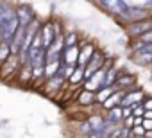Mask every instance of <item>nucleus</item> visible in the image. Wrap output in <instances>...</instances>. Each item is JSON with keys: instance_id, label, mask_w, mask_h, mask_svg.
<instances>
[{"instance_id": "1", "label": "nucleus", "mask_w": 152, "mask_h": 138, "mask_svg": "<svg viewBox=\"0 0 152 138\" xmlns=\"http://www.w3.org/2000/svg\"><path fill=\"white\" fill-rule=\"evenodd\" d=\"M18 29H20V22H18L16 13H15L13 16H9L2 25H0V40L2 41H11Z\"/></svg>"}, {"instance_id": "2", "label": "nucleus", "mask_w": 152, "mask_h": 138, "mask_svg": "<svg viewBox=\"0 0 152 138\" xmlns=\"http://www.w3.org/2000/svg\"><path fill=\"white\" fill-rule=\"evenodd\" d=\"M106 68H99L97 72H93L90 77H88V83H86V90H99L104 86V81H106Z\"/></svg>"}, {"instance_id": "3", "label": "nucleus", "mask_w": 152, "mask_h": 138, "mask_svg": "<svg viewBox=\"0 0 152 138\" xmlns=\"http://www.w3.org/2000/svg\"><path fill=\"white\" fill-rule=\"evenodd\" d=\"M132 59L138 65H148V63H152V43H145L143 47H140L134 52Z\"/></svg>"}, {"instance_id": "4", "label": "nucleus", "mask_w": 152, "mask_h": 138, "mask_svg": "<svg viewBox=\"0 0 152 138\" xmlns=\"http://www.w3.org/2000/svg\"><path fill=\"white\" fill-rule=\"evenodd\" d=\"M16 16H18V22H20V25H22V27H27V25L34 20L32 9H31L29 6H22V7H18Z\"/></svg>"}, {"instance_id": "5", "label": "nucleus", "mask_w": 152, "mask_h": 138, "mask_svg": "<svg viewBox=\"0 0 152 138\" xmlns=\"http://www.w3.org/2000/svg\"><path fill=\"white\" fill-rule=\"evenodd\" d=\"M100 2H102L104 7H107L111 13H116V15H122L127 9V6H125L124 0H100Z\"/></svg>"}, {"instance_id": "6", "label": "nucleus", "mask_w": 152, "mask_h": 138, "mask_svg": "<svg viewBox=\"0 0 152 138\" xmlns=\"http://www.w3.org/2000/svg\"><path fill=\"white\" fill-rule=\"evenodd\" d=\"M63 56H64V63H66L68 66H73L75 63H77V59H79V52H77V48H75V45L64 47Z\"/></svg>"}, {"instance_id": "7", "label": "nucleus", "mask_w": 152, "mask_h": 138, "mask_svg": "<svg viewBox=\"0 0 152 138\" xmlns=\"http://www.w3.org/2000/svg\"><path fill=\"white\" fill-rule=\"evenodd\" d=\"M93 54H95L93 47H91V45H86V47L79 52V59H77V63H79L81 66H86V65H88V61L93 57Z\"/></svg>"}, {"instance_id": "8", "label": "nucleus", "mask_w": 152, "mask_h": 138, "mask_svg": "<svg viewBox=\"0 0 152 138\" xmlns=\"http://www.w3.org/2000/svg\"><path fill=\"white\" fill-rule=\"evenodd\" d=\"M41 40H43V47H45V48L54 43V31H52V25H50V23H47V25L43 27V31H41Z\"/></svg>"}, {"instance_id": "9", "label": "nucleus", "mask_w": 152, "mask_h": 138, "mask_svg": "<svg viewBox=\"0 0 152 138\" xmlns=\"http://www.w3.org/2000/svg\"><path fill=\"white\" fill-rule=\"evenodd\" d=\"M141 97H143V93H141V92L127 93V95L122 99V104H124V106H131V108H132V106H136V104L140 102V99H141Z\"/></svg>"}, {"instance_id": "10", "label": "nucleus", "mask_w": 152, "mask_h": 138, "mask_svg": "<svg viewBox=\"0 0 152 138\" xmlns=\"http://www.w3.org/2000/svg\"><path fill=\"white\" fill-rule=\"evenodd\" d=\"M57 70H59V61H57V59H52V61H47L43 74H45L47 77H52V76L57 74Z\"/></svg>"}, {"instance_id": "11", "label": "nucleus", "mask_w": 152, "mask_h": 138, "mask_svg": "<svg viewBox=\"0 0 152 138\" xmlns=\"http://www.w3.org/2000/svg\"><path fill=\"white\" fill-rule=\"evenodd\" d=\"M9 57H11V45L9 41H2L0 43V65H4Z\"/></svg>"}, {"instance_id": "12", "label": "nucleus", "mask_w": 152, "mask_h": 138, "mask_svg": "<svg viewBox=\"0 0 152 138\" xmlns=\"http://www.w3.org/2000/svg\"><path fill=\"white\" fill-rule=\"evenodd\" d=\"M122 97H124L122 93H111V95L104 101V106H106L107 109H111L113 106H116L118 102H122Z\"/></svg>"}, {"instance_id": "13", "label": "nucleus", "mask_w": 152, "mask_h": 138, "mask_svg": "<svg viewBox=\"0 0 152 138\" xmlns=\"http://www.w3.org/2000/svg\"><path fill=\"white\" fill-rule=\"evenodd\" d=\"M124 118V113H122V109L120 108H111V111H109V115H107V120L111 122V124H116V122H120Z\"/></svg>"}, {"instance_id": "14", "label": "nucleus", "mask_w": 152, "mask_h": 138, "mask_svg": "<svg viewBox=\"0 0 152 138\" xmlns=\"http://www.w3.org/2000/svg\"><path fill=\"white\" fill-rule=\"evenodd\" d=\"M122 15L127 16V18H143V16H145V11H141V9H129V7H127Z\"/></svg>"}, {"instance_id": "15", "label": "nucleus", "mask_w": 152, "mask_h": 138, "mask_svg": "<svg viewBox=\"0 0 152 138\" xmlns=\"http://www.w3.org/2000/svg\"><path fill=\"white\" fill-rule=\"evenodd\" d=\"M83 77H84V66L77 68V70H73V72L70 74V81H72V84H75V83H79V81H81Z\"/></svg>"}, {"instance_id": "16", "label": "nucleus", "mask_w": 152, "mask_h": 138, "mask_svg": "<svg viewBox=\"0 0 152 138\" xmlns=\"http://www.w3.org/2000/svg\"><path fill=\"white\" fill-rule=\"evenodd\" d=\"M93 93H91V90H86V92H83L81 95H79V102L81 104H91L93 102Z\"/></svg>"}, {"instance_id": "17", "label": "nucleus", "mask_w": 152, "mask_h": 138, "mask_svg": "<svg viewBox=\"0 0 152 138\" xmlns=\"http://www.w3.org/2000/svg\"><path fill=\"white\" fill-rule=\"evenodd\" d=\"M111 93H113V90H111L109 86H102V90H100V92H99V95H97V101H99V102H104Z\"/></svg>"}, {"instance_id": "18", "label": "nucleus", "mask_w": 152, "mask_h": 138, "mask_svg": "<svg viewBox=\"0 0 152 138\" xmlns=\"http://www.w3.org/2000/svg\"><path fill=\"white\" fill-rule=\"evenodd\" d=\"M147 29H148V23H136V25H132V27L129 29V32H131V34H140V32L143 34Z\"/></svg>"}, {"instance_id": "19", "label": "nucleus", "mask_w": 152, "mask_h": 138, "mask_svg": "<svg viewBox=\"0 0 152 138\" xmlns=\"http://www.w3.org/2000/svg\"><path fill=\"white\" fill-rule=\"evenodd\" d=\"M75 43H77V36H75L73 32L64 38V47H70V45H75Z\"/></svg>"}, {"instance_id": "20", "label": "nucleus", "mask_w": 152, "mask_h": 138, "mask_svg": "<svg viewBox=\"0 0 152 138\" xmlns=\"http://www.w3.org/2000/svg\"><path fill=\"white\" fill-rule=\"evenodd\" d=\"M116 83H118V86H127V84H131V83H132V77H129V76H124V77H120Z\"/></svg>"}, {"instance_id": "21", "label": "nucleus", "mask_w": 152, "mask_h": 138, "mask_svg": "<svg viewBox=\"0 0 152 138\" xmlns=\"http://www.w3.org/2000/svg\"><path fill=\"white\" fill-rule=\"evenodd\" d=\"M141 41H143V43H152V29L141 34Z\"/></svg>"}, {"instance_id": "22", "label": "nucleus", "mask_w": 152, "mask_h": 138, "mask_svg": "<svg viewBox=\"0 0 152 138\" xmlns=\"http://www.w3.org/2000/svg\"><path fill=\"white\" fill-rule=\"evenodd\" d=\"M132 133H134V134H138V136H141V134H145V127H143L141 124H136V126H134V129H132Z\"/></svg>"}, {"instance_id": "23", "label": "nucleus", "mask_w": 152, "mask_h": 138, "mask_svg": "<svg viewBox=\"0 0 152 138\" xmlns=\"http://www.w3.org/2000/svg\"><path fill=\"white\" fill-rule=\"evenodd\" d=\"M141 124H143L145 131H150V129H152V120H150V118H145V120H143Z\"/></svg>"}, {"instance_id": "24", "label": "nucleus", "mask_w": 152, "mask_h": 138, "mask_svg": "<svg viewBox=\"0 0 152 138\" xmlns=\"http://www.w3.org/2000/svg\"><path fill=\"white\" fill-rule=\"evenodd\" d=\"M125 118H127V120H125V127H129V129H131V127H132V124H134L132 115H129V117H125Z\"/></svg>"}, {"instance_id": "25", "label": "nucleus", "mask_w": 152, "mask_h": 138, "mask_svg": "<svg viewBox=\"0 0 152 138\" xmlns=\"http://www.w3.org/2000/svg\"><path fill=\"white\" fill-rule=\"evenodd\" d=\"M132 115H134V117H140V115H143V109H141V108H134Z\"/></svg>"}, {"instance_id": "26", "label": "nucleus", "mask_w": 152, "mask_h": 138, "mask_svg": "<svg viewBox=\"0 0 152 138\" xmlns=\"http://www.w3.org/2000/svg\"><path fill=\"white\" fill-rule=\"evenodd\" d=\"M145 108H147V109H152V101H147V102H145Z\"/></svg>"}]
</instances>
